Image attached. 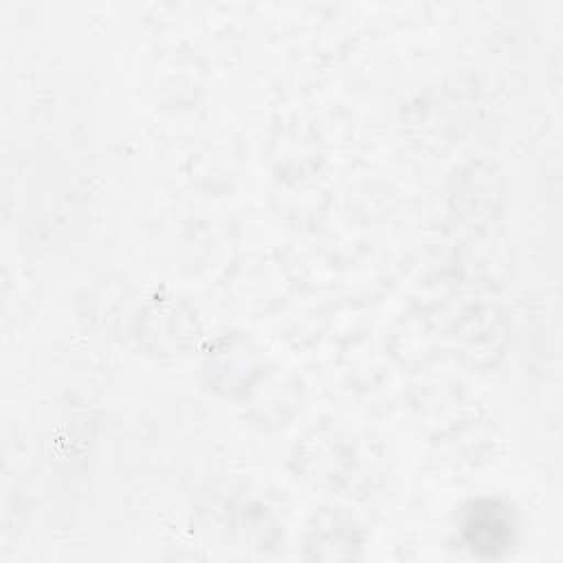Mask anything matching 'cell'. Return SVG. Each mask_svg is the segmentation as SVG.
I'll return each mask as SVG.
<instances>
[{"label": "cell", "mask_w": 563, "mask_h": 563, "mask_svg": "<svg viewBox=\"0 0 563 563\" xmlns=\"http://www.w3.org/2000/svg\"><path fill=\"white\" fill-rule=\"evenodd\" d=\"M510 510L497 501H475L464 515L462 534L473 552L499 554L512 541Z\"/></svg>", "instance_id": "6da1fadb"}]
</instances>
